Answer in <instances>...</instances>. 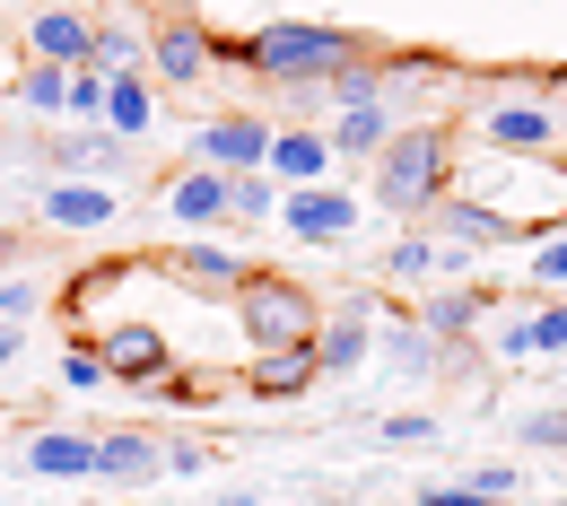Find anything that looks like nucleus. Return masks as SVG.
Instances as JSON below:
<instances>
[{
  "label": "nucleus",
  "instance_id": "1",
  "mask_svg": "<svg viewBox=\"0 0 567 506\" xmlns=\"http://www.w3.org/2000/svg\"><path fill=\"white\" fill-rule=\"evenodd\" d=\"M367 44H358L350 27H315V18H271V27H254L245 44H236V62L262 79H280V87H297V79H332L341 62H358Z\"/></svg>",
  "mask_w": 567,
  "mask_h": 506
},
{
  "label": "nucleus",
  "instance_id": "2",
  "mask_svg": "<svg viewBox=\"0 0 567 506\" xmlns=\"http://www.w3.org/2000/svg\"><path fill=\"white\" fill-rule=\"evenodd\" d=\"M445 193H454V157H445V132H436V123L393 132V141L375 148V202L393 218H427Z\"/></svg>",
  "mask_w": 567,
  "mask_h": 506
},
{
  "label": "nucleus",
  "instance_id": "3",
  "mask_svg": "<svg viewBox=\"0 0 567 506\" xmlns=\"http://www.w3.org/2000/svg\"><path fill=\"white\" fill-rule=\"evenodd\" d=\"M236 323L254 332V350H306V341H315V297L297 289V280L245 271V289H236Z\"/></svg>",
  "mask_w": 567,
  "mask_h": 506
},
{
  "label": "nucleus",
  "instance_id": "4",
  "mask_svg": "<svg viewBox=\"0 0 567 506\" xmlns=\"http://www.w3.org/2000/svg\"><path fill=\"white\" fill-rule=\"evenodd\" d=\"M148 62H157V79H166V87H202V71L218 62V35L202 27V18L166 9V18L148 27Z\"/></svg>",
  "mask_w": 567,
  "mask_h": 506
},
{
  "label": "nucleus",
  "instance_id": "5",
  "mask_svg": "<svg viewBox=\"0 0 567 506\" xmlns=\"http://www.w3.org/2000/svg\"><path fill=\"white\" fill-rule=\"evenodd\" d=\"M280 227L306 236V245H350L358 202L341 193V184H297V193H280Z\"/></svg>",
  "mask_w": 567,
  "mask_h": 506
},
{
  "label": "nucleus",
  "instance_id": "6",
  "mask_svg": "<svg viewBox=\"0 0 567 506\" xmlns=\"http://www.w3.org/2000/svg\"><path fill=\"white\" fill-rule=\"evenodd\" d=\"M193 157L218 166V175H245V166H262V157H271V123H262V114H218V123L193 132Z\"/></svg>",
  "mask_w": 567,
  "mask_h": 506
},
{
  "label": "nucleus",
  "instance_id": "7",
  "mask_svg": "<svg viewBox=\"0 0 567 506\" xmlns=\"http://www.w3.org/2000/svg\"><path fill=\"white\" fill-rule=\"evenodd\" d=\"M367 341H375V297H341V314L315 332V366L350 375V366H367Z\"/></svg>",
  "mask_w": 567,
  "mask_h": 506
},
{
  "label": "nucleus",
  "instance_id": "8",
  "mask_svg": "<svg viewBox=\"0 0 567 506\" xmlns=\"http://www.w3.org/2000/svg\"><path fill=\"white\" fill-rule=\"evenodd\" d=\"M262 175L271 184H332V141L323 132H288V123H271V157H262Z\"/></svg>",
  "mask_w": 567,
  "mask_h": 506
},
{
  "label": "nucleus",
  "instance_id": "9",
  "mask_svg": "<svg viewBox=\"0 0 567 506\" xmlns=\"http://www.w3.org/2000/svg\"><path fill=\"white\" fill-rule=\"evenodd\" d=\"M96 359H105V375H114V384H157V375H166V341H157V332H148V323H123V332H105V341H96Z\"/></svg>",
  "mask_w": 567,
  "mask_h": 506
},
{
  "label": "nucleus",
  "instance_id": "10",
  "mask_svg": "<svg viewBox=\"0 0 567 506\" xmlns=\"http://www.w3.org/2000/svg\"><path fill=\"white\" fill-rule=\"evenodd\" d=\"M315 375H323V366H315V341H306V350H254V366H245V393H262V402H297Z\"/></svg>",
  "mask_w": 567,
  "mask_h": 506
},
{
  "label": "nucleus",
  "instance_id": "11",
  "mask_svg": "<svg viewBox=\"0 0 567 506\" xmlns=\"http://www.w3.org/2000/svg\"><path fill=\"white\" fill-rule=\"evenodd\" d=\"M166 210H175V227H227V175H218V166L175 175V184H166Z\"/></svg>",
  "mask_w": 567,
  "mask_h": 506
},
{
  "label": "nucleus",
  "instance_id": "12",
  "mask_svg": "<svg viewBox=\"0 0 567 506\" xmlns=\"http://www.w3.org/2000/svg\"><path fill=\"white\" fill-rule=\"evenodd\" d=\"M87 9H44L35 27H27V44H35V62H53V71H79L87 62Z\"/></svg>",
  "mask_w": 567,
  "mask_h": 506
},
{
  "label": "nucleus",
  "instance_id": "13",
  "mask_svg": "<svg viewBox=\"0 0 567 506\" xmlns=\"http://www.w3.org/2000/svg\"><path fill=\"white\" fill-rule=\"evenodd\" d=\"M481 141L489 148H550L559 141V114L550 105H489L481 114Z\"/></svg>",
  "mask_w": 567,
  "mask_h": 506
},
{
  "label": "nucleus",
  "instance_id": "14",
  "mask_svg": "<svg viewBox=\"0 0 567 506\" xmlns=\"http://www.w3.org/2000/svg\"><path fill=\"white\" fill-rule=\"evenodd\" d=\"M27 463H35L44 481H96V436H79V428H44L35 445H27Z\"/></svg>",
  "mask_w": 567,
  "mask_h": 506
},
{
  "label": "nucleus",
  "instance_id": "15",
  "mask_svg": "<svg viewBox=\"0 0 567 506\" xmlns=\"http://www.w3.org/2000/svg\"><path fill=\"white\" fill-rule=\"evenodd\" d=\"M157 472V436L148 428H105L96 436V481H148Z\"/></svg>",
  "mask_w": 567,
  "mask_h": 506
},
{
  "label": "nucleus",
  "instance_id": "16",
  "mask_svg": "<svg viewBox=\"0 0 567 506\" xmlns=\"http://www.w3.org/2000/svg\"><path fill=\"white\" fill-rule=\"evenodd\" d=\"M427 218L445 227V245H506V236H515V227H506L497 210H481L472 193H445V202H436Z\"/></svg>",
  "mask_w": 567,
  "mask_h": 506
},
{
  "label": "nucleus",
  "instance_id": "17",
  "mask_svg": "<svg viewBox=\"0 0 567 506\" xmlns=\"http://www.w3.org/2000/svg\"><path fill=\"white\" fill-rule=\"evenodd\" d=\"M481 314H489V297H472V289H445V297H427V306L411 314V323H420L427 341H463V332H481Z\"/></svg>",
  "mask_w": 567,
  "mask_h": 506
},
{
  "label": "nucleus",
  "instance_id": "18",
  "mask_svg": "<svg viewBox=\"0 0 567 506\" xmlns=\"http://www.w3.org/2000/svg\"><path fill=\"white\" fill-rule=\"evenodd\" d=\"M323 141H332V157H375V148L393 141V114L384 105H350V114H332Z\"/></svg>",
  "mask_w": 567,
  "mask_h": 506
},
{
  "label": "nucleus",
  "instance_id": "19",
  "mask_svg": "<svg viewBox=\"0 0 567 506\" xmlns=\"http://www.w3.org/2000/svg\"><path fill=\"white\" fill-rule=\"evenodd\" d=\"M141 62H148V44L123 27V18H96V27H87V71L123 79V71H141Z\"/></svg>",
  "mask_w": 567,
  "mask_h": 506
},
{
  "label": "nucleus",
  "instance_id": "20",
  "mask_svg": "<svg viewBox=\"0 0 567 506\" xmlns=\"http://www.w3.org/2000/svg\"><path fill=\"white\" fill-rule=\"evenodd\" d=\"M44 218H53V227H105V218H114V193H105V184H53V193H44Z\"/></svg>",
  "mask_w": 567,
  "mask_h": 506
},
{
  "label": "nucleus",
  "instance_id": "21",
  "mask_svg": "<svg viewBox=\"0 0 567 506\" xmlns=\"http://www.w3.org/2000/svg\"><path fill=\"white\" fill-rule=\"evenodd\" d=\"M105 123L123 132V141H141L148 123H157V96L141 87V71H123V79H105Z\"/></svg>",
  "mask_w": 567,
  "mask_h": 506
},
{
  "label": "nucleus",
  "instance_id": "22",
  "mask_svg": "<svg viewBox=\"0 0 567 506\" xmlns=\"http://www.w3.org/2000/svg\"><path fill=\"white\" fill-rule=\"evenodd\" d=\"M384 359H393V375H436V366H445V341H427L420 323L402 314V323H384Z\"/></svg>",
  "mask_w": 567,
  "mask_h": 506
},
{
  "label": "nucleus",
  "instance_id": "23",
  "mask_svg": "<svg viewBox=\"0 0 567 506\" xmlns=\"http://www.w3.org/2000/svg\"><path fill=\"white\" fill-rule=\"evenodd\" d=\"M271 210H280V184H271L262 166H245V175H227V227H262Z\"/></svg>",
  "mask_w": 567,
  "mask_h": 506
},
{
  "label": "nucleus",
  "instance_id": "24",
  "mask_svg": "<svg viewBox=\"0 0 567 506\" xmlns=\"http://www.w3.org/2000/svg\"><path fill=\"white\" fill-rule=\"evenodd\" d=\"M175 280H193V289H245V262L227 245H184L175 254Z\"/></svg>",
  "mask_w": 567,
  "mask_h": 506
},
{
  "label": "nucleus",
  "instance_id": "25",
  "mask_svg": "<svg viewBox=\"0 0 567 506\" xmlns=\"http://www.w3.org/2000/svg\"><path fill=\"white\" fill-rule=\"evenodd\" d=\"M9 96H18V105H35V114H62V105H71V71H53V62H35V71L18 79Z\"/></svg>",
  "mask_w": 567,
  "mask_h": 506
},
{
  "label": "nucleus",
  "instance_id": "26",
  "mask_svg": "<svg viewBox=\"0 0 567 506\" xmlns=\"http://www.w3.org/2000/svg\"><path fill=\"white\" fill-rule=\"evenodd\" d=\"M427 271H436V245H427V236L384 245V280H427Z\"/></svg>",
  "mask_w": 567,
  "mask_h": 506
},
{
  "label": "nucleus",
  "instance_id": "27",
  "mask_svg": "<svg viewBox=\"0 0 567 506\" xmlns=\"http://www.w3.org/2000/svg\"><path fill=\"white\" fill-rule=\"evenodd\" d=\"M62 114H79V123H105V71H87V62H79V71H71V105H62Z\"/></svg>",
  "mask_w": 567,
  "mask_h": 506
},
{
  "label": "nucleus",
  "instance_id": "28",
  "mask_svg": "<svg viewBox=\"0 0 567 506\" xmlns=\"http://www.w3.org/2000/svg\"><path fill=\"white\" fill-rule=\"evenodd\" d=\"M515 341L524 350H567V306H542L533 323H515Z\"/></svg>",
  "mask_w": 567,
  "mask_h": 506
},
{
  "label": "nucleus",
  "instance_id": "29",
  "mask_svg": "<svg viewBox=\"0 0 567 506\" xmlns=\"http://www.w3.org/2000/svg\"><path fill=\"white\" fill-rule=\"evenodd\" d=\"M436 436V420H420V411H393L384 428H375V445H393V454H411V445H427Z\"/></svg>",
  "mask_w": 567,
  "mask_h": 506
},
{
  "label": "nucleus",
  "instance_id": "30",
  "mask_svg": "<svg viewBox=\"0 0 567 506\" xmlns=\"http://www.w3.org/2000/svg\"><path fill=\"white\" fill-rule=\"evenodd\" d=\"M515 436H524V445H550V454H567V411H524V420H515Z\"/></svg>",
  "mask_w": 567,
  "mask_h": 506
},
{
  "label": "nucleus",
  "instance_id": "31",
  "mask_svg": "<svg viewBox=\"0 0 567 506\" xmlns=\"http://www.w3.org/2000/svg\"><path fill=\"white\" fill-rule=\"evenodd\" d=\"M62 384H71V393H96V384H105V359H96L87 341H79V350H62Z\"/></svg>",
  "mask_w": 567,
  "mask_h": 506
},
{
  "label": "nucleus",
  "instance_id": "32",
  "mask_svg": "<svg viewBox=\"0 0 567 506\" xmlns=\"http://www.w3.org/2000/svg\"><path fill=\"white\" fill-rule=\"evenodd\" d=\"M27 314H44V289L35 280H0V323H27Z\"/></svg>",
  "mask_w": 567,
  "mask_h": 506
},
{
  "label": "nucleus",
  "instance_id": "33",
  "mask_svg": "<svg viewBox=\"0 0 567 506\" xmlns=\"http://www.w3.org/2000/svg\"><path fill=\"white\" fill-rule=\"evenodd\" d=\"M533 280H542V289H567V236H542V245H533Z\"/></svg>",
  "mask_w": 567,
  "mask_h": 506
},
{
  "label": "nucleus",
  "instance_id": "34",
  "mask_svg": "<svg viewBox=\"0 0 567 506\" xmlns=\"http://www.w3.org/2000/svg\"><path fill=\"white\" fill-rule=\"evenodd\" d=\"M463 481H472L481 498H515V463H472Z\"/></svg>",
  "mask_w": 567,
  "mask_h": 506
},
{
  "label": "nucleus",
  "instance_id": "35",
  "mask_svg": "<svg viewBox=\"0 0 567 506\" xmlns=\"http://www.w3.org/2000/svg\"><path fill=\"white\" fill-rule=\"evenodd\" d=\"M420 506H506V498H481L472 481H436V489H420Z\"/></svg>",
  "mask_w": 567,
  "mask_h": 506
},
{
  "label": "nucleus",
  "instance_id": "36",
  "mask_svg": "<svg viewBox=\"0 0 567 506\" xmlns=\"http://www.w3.org/2000/svg\"><path fill=\"white\" fill-rule=\"evenodd\" d=\"M18 359V323H0V366Z\"/></svg>",
  "mask_w": 567,
  "mask_h": 506
},
{
  "label": "nucleus",
  "instance_id": "37",
  "mask_svg": "<svg viewBox=\"0 0 567 506\" xmlns=\"http://www.w3.org/2000/svg\"><path fill=\"white\" fill-rule=\"evenodd\" d=\"M0 71H9V62H0Z\"/></svg>",
  "mask_w": 567,
  "mask_h": 506
}]
</instances>
